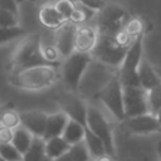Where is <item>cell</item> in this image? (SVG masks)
<instances>
[{
    "label": "cell",
    "instance_id": "obj_1",
    "mask_svg": "<svg viewBox=\"0 0 161 161\" xmlns=\"http://www.w3.org/2000/svg\"><path fill=\"white\" fill-rule=\"evenodd\" d=\"M58 78L57 64H39L10 75V83L26 91H40L53 86Z\"/></svg>",
    "mask_w": 161,
    "mask_h": 161
},
{
    "label": "cell",
    "instance_id": "obj_2",
    "mask_svg": "<svg viewBox=\"0 0 161 161\" xmlns=\"http://www.w3.org/2000/svg\"><path fill=\"white\" fill-rule=\"evenodd\" d=\"M42 55V40L38 34L25 35L19 44L16 45L11 58H10V68L11 74L20 72L25 68L45 64Z\"/></svg>",
    "mask_w": 161,
    "mask_h": 161
},
{
    "label": "cell",
    "instance_id": "obj_3",
    "mask_svg": "<svg viewBox=\"0 0 161 161\" xmlns=\"http://www.w3.org/2000/svg\"><path fill=\"white\" fill-rule=\"evenodd\" d=\"M143 36H137L130 45L123 58L122 64L119 65V73L117 74L122 87H135L140 86L138 83V67L142 60V43Z\"/></svg>",
    "mask_w": 161,
    "mask_h": 161
},
{
    "label": "cell",
    "instance_id": "obj_4",
    "mask_svg": "<svg viewBox=\"0 0 161 161\" xmlns=\"http://www.w3.org/2000/svg\"><path fill=\"white\" fill-rule=\"evenodd\" d=\"M131 18L127 9L118 4H106L102 10L98 11L97 29L99 34L112 35L118 30H122Z\"/></svg>",
    "mask_w": 161,
    "mask_h": 161
},
{
    "label": "cell",
    "instance_id": "obj_5",
    "mask_svg": "<svg viewBox=\"0 0 161 161\" xmlns=\"http://www.w3.org/2000/svg\"><path fill=\"white\" fill-rule=\"evenodd\" d=\"M64 59L65 60L62 68L63 80L72 91H77L80 84L84 72L87 70L88 65L91 64L93 59L92 54L74 50L70 55H68Z\"/></svg>",
    "mask_w": 161,
    "mask_h": 161
},
{
    "label": "cell",
    "instance_id": "obj_6",
    "mask_svg": "<svg viewBox=\"0 0 161 161\" xmlns=\"http://www.w3.org/2000/svg\"><path fill=\"white\" fill-rule=\"evenodd\" d=\"M127 49L119 47L112 35L99 34L97 43L91 52L92 58H96L101 63H104L111 67H119L123 62Z\"/></svg>",
    "mask_w": 161,
    "mask_h": 161
},
{
    "label": "cell",
    "instance_id": "obj_7",
    "mask_svg": "<svg viewBox=\"0 0 161 161\" xmlns=\"http://www.w3.org/2000/svg\"><path fill=\"white\" fill-rule=\"evenodd\" d=\"M98 98L117 121L122 122L126 118L123 108V87L118 75L112 77L103 86L98 93Z\"/></svg>",
    "mask_w": 161,
    "mask_h": 161
},
{
    "label": "cell",
    "instance_id": "obj_8",
    "mask_svg": "<svg viewBox=\"0 0 161 161\" xmlns=\"http://www.w3.org/2000/svg\"><path fill=\"white\" fill-rule=\"evenodd\" d=\"M87 127L103 142L104 150L107 155L114 157L116 148L113 142V133L109 122L104 117V114L96 107L88 106L87 108Z\"/></svg>",
    "mask_w": 161,
    "mask_h": 161
},
{
    "label": "cell",
    "instance_id": "obj_9",
    "mask_svg": "<svg viewBox=\"0 0 161 161\" xmlns=\"http://www.w3.org/2000/svg\"><path fill=\"white\" fill-rule=\"evenodd\" d=\"M123 108L126 117L150 113L147 91H145L140 86L123 87Z\"/></svg>",
    "mask_w": 161,
    "mask_h": 161
},
{
    "label": "cell",
    "instance_id": "obj_10",
    "mask_svg": "<svg viewBox=\"0 0 161 161\" xmlns=\"http://www.w3.org/2000/svg\"><path fill=\"white\" fill-rule=\"evenodd\" d=\"M60 111L64 112L69 119L77 121L84 127L87 126V108L86 103L74 93H62L57 99Z\"/></svg>",
    "mask_w": 161,
    "mask_h": 161
},
{
    "label": "cell",
    "instance_id": "obj_11",
    "mask_svg": "<svg viewBox=\"0 0 161 161\" xmlns=\"http://www.w3.org/2000/svg\"><path fill=\"white\" fill-rule=\"evenodd\" d=\"M123 128L130 135H150L161 132V127L152 113H145L133 117H126L122 121Z\"/></svg>",
    "mask_w": 161,
    "mask_h": 161
},
{
    "label": "cell",
    "instance_id": "obj_12",
    "mask_svg": "<svg viewBox=\"0 0 161 161\" xmlns=\"http://www.w3.org/2000/svg\"><path fill=\"white\" fill-rule=\"evenodd\" d=\"M77 25L70 21H65L62 26L55 29L54 45L59 50L62 58H67L74 52V35Z\"/></svg>",
    "mask_w": 161,
    "mask_h": 161
},
{
    "label": "cell",
    "instance_id": "obj_13",
    "mask_svg": "<svg viewBox=\"0 0 161 161\" xmlns=\"http://www.w3.org/2000/svg\"><path fill=\"white\" fill-rule=\"evenodd\" d=\"M98 29L87 24L78 25L74 35V50L91 53L98 39Z\"/></svg>",
    "mask_w": 161,
    "mask_h": 161
},
{
    "label": "cell",
    "instance_id": "obj_14",
    "mask_svg": "<svg viewBox=\"0 0 161 161\" xmlns=\"http://www.w3.org/2000/svg\"><path fill=\"white\" fill-rule=\"evenodd\" d=\"M48 114L40 111H25L20 113V125L25 127L34 137L44 136Z\"/></svg>",
    "mask_w": 161,
    "mask_h": 161
},
{
    "label": "cell",
    "instance_id": "obj_15",
    "mask_svg": "<svg viewBox=\"0 0 161 161\" xmlns=\"http://www.w3.org/2000/svg\"><path fill=\"white\" fill-rule=\"evenodd\" d=\"M138 83L145 91H150L161 83V75L158 70H156V68L146 59H142L138 67Z\"/></svg>",
    "mask_w": 161,
    "mask_h": 161
},
{
    "label": "cell",
    "instance_id": "obj_16",
    "mask_svg": "<svg viewBox=\"0 0 161 161\" xmlns=\"http://www.w3.org/2000/svg\"><path fill=\"white\" fill-rule=\"evenodd\" d=\"M39 21L49 28V29H58L59 26H62L67 20L55 10L54 8V3H47L45 5H43L39 9V14H38Z\"/></svg>",
    "mask_w": 161,
    "mask_h": 161
},
{
    "label": "cell",
    "instance_id": "obj_17",
    "mask_svg": "<svg viewBox=\"0 0 161 161\" xmlns=\"http://www.w3.org/2000/svg\"><path fill=\"white\" fill-rule=\"evenodd\" d=\"M68 121H69L68 116L62 111L57 112V113L48 114L43 140H48V138H52V137L62 136V133L64 131V127H65Z\"/></svg>",
    "mask_w": 161,
    "mask_h": 161
},
{
    "label": "cell",
    "instance_id": "obj_18",
    "mask_svg": "<svg viewBox=\"0 0 161 161\" xmlns=\"http://www.w3.org/2000/svg\"><path fill=\"white\" fill-rule=\"evenodd\" d=\"M70 148V145L62 137V136H57V137H52L48 140H44V151H45V156L50 160H55L59 156L64 155L65 152H68Z\"/></svg>",
    "mask_w": 161,
    "mask_h": 161
},
{
    "label": "cell",
    "instance_id": "obj_19",
    "mask_svg": "<svg viewBox=\"0 0 161 161\" xmlns=\"http://www.w3.org/2000/svg\"><path fill=\"white\" fill-rule=\"evenodd\" d=\"M84 131L86 127L83 125H80L77 121L69 119L64 127V131L62 133V137L72 146L75 143H79L84 140Z\"/></svg>",
    "mask_w": 161,
    "mask_h": 161
},
{
    "label": "cell",
    "instance_id": "obj_20",
    "mask_svg": "<svg viewBox=\"0 0 161 161\" xmlns=\"http://www.w3.org/2000/svg\"><path fill=\"white\" fill-rule=\"evenodd\" d=\"M33 140H34V136H33L25 127H23V126L20 125L19 127H16V128L14 130L11 145H13L21 155H24V153L28 151V148L30 147Z\"/></svg>",
    "mask_w": 161,
    "mask_h": 161
},
{
    "label": "cell",
    "instance_id": "obj_21",
    "mask_svg": "<svg viewBox=\"0 0 161 161\" xmlns=\"http://www.w3.org/2000/svg\"><path fill=\"white\" fill-rule=\"evenodd\" d=\"M84 143L89 151V155L92 158H97L102 155L106 153V150H104V146H103V142L86 126V131H84Z\"/></svg>",
    "mask_w": 161,
    "mask_h": 161
},
{
    "label": "cell",
    "instance_id": "obj_22",
    "mask_svg": "<svg viewBox=\"0 0 161 161\" xmlns=\"http://www.w3.org/2000/svg\"><path fill=\"white\" fill-rule=\"evenodd\" d=\"M45 157L47 156L44 151V140L42 137H34L30 147L23 155L21 161H43Z\"/></svg>",
    "mask_w": 161,
    "mask_h": 161
},
{
    "label": "cell",
    "instance_id": "obj_23",
    "mask_svg": "<svg viewBox=\"0 0 161 161\" xmlns=\"http://www.w3.org/2000/svg\"><path fill=\"white\" fill-rule=\"evenodd\" d=\"M94 15H96V11L88 9L87 6H84V5H82L79 3H75L74 10H73V13H72V15H70V18H69L68 21H70V23H73L74 25L78 26V25L86 24Z\"/></svg>",
    "mask_w": 161,
    "mask_h": 161
},
{
    "label": "cell",
    "instance_id": "obj_24",
    "mask_svg": "<svg viewBox=\"0 0 161 161\" xmlns=\"http://www.w3.org/2000/svg\"><path fill=\"white\" fill-rule=\"evenodd\" d=\"M132 38H137V36H143L145 31H146V21L141 18L137 16H131L128 19V21L126 23L125 28H123Z\"/></svg>",
    "mask_w": 161,
    "mask_h": 161
},
{
    "label": "cell",
    "instance_id": "obj_25",
    "mask_svg": "<svg viewBox=\"0 0 161 161\" xmlns=\"http://www.w3.org/2000/svg\"><path fill=\"white\" fill-rule=\"evenodd\" d=\"M0 125L15 130L20 126V113L14 109H4L0 112Z\"/></svg>",
    "mask_w": 161,
    "mask_h": 161
},
{
    "label": "cell",
    "instance_id": "obj_26",
    "mask_svg": "<svg viewBox=\"0 0 161 161\" xmlns=\"http://www.w3.org/2000/svg\"><path fill=\"white\" fill-rule=\"evenodd\" d=\"M25 34L24 29L19 25L16 26H0V44H5L10 40L21 38Z\"/></svg>",
    "mask_w": 161,
    "mask_h": 161
},
{
    "label": "cell",
    "instance_id": "obj_27",
    "mask_svg": "<svg viewBox=\"0 0 161 161\" xmlns=\"http://www.w3.org/2000/svg\"><path fill=\"white\" fill-rule=\"evenodd\" d=\"M68 152L70 155L72 161H91L92 160L84 141L75 143V145H72Z\"/></svg>",
    "mask_w": 161,
    "mask_h": 161
},
{
    "label": "cell",
    "instance_id": "obj_28",
    "mask_svg": "<svg viewBox=\"0 0 161 161\" xmlns=\"http://www.w3.org/2000/svg\"><path fill=\"white\" fill-rule=\"evenodd\" d=\"M147 102L150 113L155 114L161 108V83L147 91Z\"/></svg>",
    "mask_w": 161,
    "mask_h": 161
},
{
    "label": "cell",
    "instance_id": "obj_29",
    "mask_svg": "<svg viewBox=\"0 0 161 161\" xmlns=\"http://www.w3.org/2000/svg\"><path fill=\"white\" fill-rule=\"evenodd\" d=\"M0 156L4 161H21L23 155L11 143H0Z\"/></svg>",
    "mask_w": 161,
    "mask_h": 161
},
{
    "label": "cell",
    "instance_id": "obj_30",
    "mask_svg": "<svg viewBox=\"0 0 161 161\" xmlns=\"http://www.w3.org/2000/svg\"><path fill=\"white\" fill-rule=\"evenodd\" d=\"M42 55L48 64H57L58 60L60 59L59 50L57 49V47L54 44L53 45L52 44H47V45L42 44Z\"/></svg>",
    "mask_w": 161,
    "mask_h": 161
},
{
    "label": "cell",
    "instance_id": "obj_31",
    "mask_svg": "<svg viewBox=\"0 0 161 161\" xmlns=\"http://www.w3.org/2000/svg\"><path fill=\"white\" fill-rule=\"evenodd\" d=\"M74 5H75V3H72V1H69V0H55L54 1V8H55V10L68 21L69 20V18H70V15H72V13H73V10H74Z\"/></svg>",
    "mask_w": 161,
    "mask_h": 161
},
{
    "label": "cell",
    "instance_id": "obj_32",
    "mask_svg": "<svg viewBox=\"0 0 161 161\" xmlns=\"http://www.w3.org/2000/svg\"><path fill=\"white\" fill-rule=\"evenodd\" d=\"M18 18V15H14L13 13L0 8V26H16Z\"/></svg>",
    "mask_w": 161,
    "mask_h": 161
},
{
    "label": "cell",
    "instance_id": "obj_33",
    "mask_svg": "<svg viewBox=\"0 0 161 161\" xmlns=\"http://www.w3.org/2000/svg\"><path fill=\"white\" fill-rule=\"evenodd\" d=\"M78 3L84 5V6H87L88 9L93 10V11H96V13L102 10L104 8V5L107 4L106 0H78Z\"/></svg>",
    "mask_w": 161,
    "mask_h": 161
},
{
    "label": "cell",
    "instance_id": "obj_34",
    "mask_svg": "<svg viewBox=\"0 0 161 161\" xmlns=\"http://www.w3.org/2000/svg\"><path fill=\"white\" fill-rule=\"evenodd\" d=\"M0 8L19 16V8L16 0H0Z\"/></svg>",
    "mask_w": 161,
    "mask_h": 161
},
{
    "label": "cell",
    "instance_id": "obj_35",
    "mask_svg": "<svg viewBox=\"0 0 161 161\" xmlns=\"http://www.w3.org/2000/svg\"><path fill=\"white\" fill-rule=\"evenodd\" d=\"M14 130L0 125V143H11Z\"/></svg>",
    "mask_w": 161,
    "mask_h": 161
},
{
    "label": "cell",
    "instance_id": "obj_36",
    "mask_svg": "<svg viewBox=\"0 0 161 161\" xmlns=\"http://www.w3.org/2000/svg\"><path fill=\"white\" fill-rule=\"evenodd\" d=\"M94 161H114V157H113V156H111V155L104 153V155H102V156H99V157L94 158Z\"/></svg>",
    "mask_w": 161,
    "mask_h": 161
},
{
    "label": "cell",
    "instance_id": "obj_37",
    "mask_svg": "<svg viewBox=\"0 0 161 161\" xmlns=\"http://www.w3.org/2000/svg\"><path fill=\"white\" fill-rule=\"evenodd\" d=\"M53 161H72V158H70V155H69V152H65L64 155L59 156L58 158H55V160H53Z\"/></svg>",
    "mask_w": 161,
    "mask_h": 161
},
{
    "label": "cell",
    "instance_id": "obj_38",
    "mask_svg": "<svg viewBox=\"0 0 161 161\" xmlns=\"http://www.w3.org/2000/svg\"><path fill=\"white\" fill-rule=\"evenodd\" d=\"M155 117H156V119H157V122H158V125L161 127V108L155 113Z\"/></svg>",
    "mask_w": 161,
    "mask_h": 161
},
{
    "label": "cell",
    "instance_id": "obj_39",
    "mask_svg": "<svg viewBox=\"0 0 161 161\" xmlns=\"http://www.w3.org/2000/svg\"><path fill=\"white\" fill-rule=\"evenodd\" d=\"M157 155H158V160L161 161V141H158L157 143Z\"/></svg>",
    "mask_w": 161,
    "mask_h": 161
},
{
    "label": "cell",
    "instance_id": "obj_40",
    "mask_svg": "<svg viewBox=\"0 0 161 161\" xmlns=\"http://www.w3.org/2000/svg\"><path fill=\"white\" fill-rule=\"evenodd\" d=\"M43 161H53V160H50V158H48V157H45Z\"/></svg>",
    "mask_w": 161,
    "mask_h": 161
},
{
    "label": "cell",
    "instance_id": "obj_41",
    "mask_svg": "<svg viewBox=\"0 0 161 161\" xmlns=\"http://www.w3.org/2000/svg\"><path fill=\"white\" fill-rule=\"evenodd\" d=\"M69 1H72V3H78V0H69Z\"/></svg>",
    "mask_w": 161,
    "mask_h": 161
},
{
    "label": "cell",
    "instance_id": "obj_42",
    "mask_svg": "<svg viewBox=\"0 0 161 161\" xmlns=\"http://www.w3.org/2000/svg\"><path fill=\"white\" fill-rule=\"evenodd\" d=\"M0 161H4V160H3V157H1V156H0Z\"/></svg>",
    "mask_w": 161,
    "mask_h": 161
}]
</instances>
